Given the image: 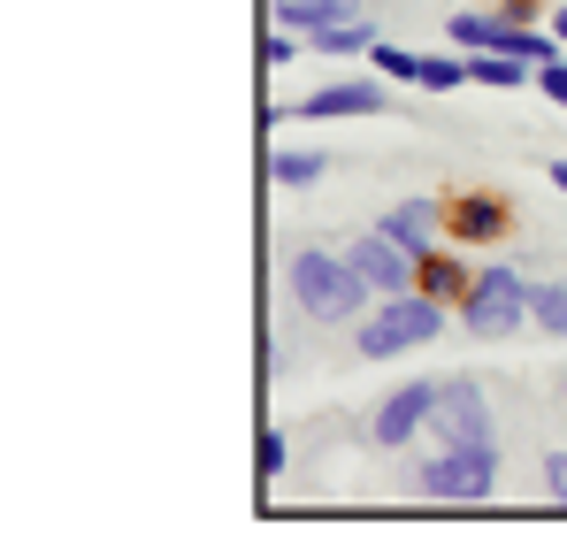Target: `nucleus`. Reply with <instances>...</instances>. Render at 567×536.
Returning <instances> with one entry per match:
<instances>
[{
  "mask_svg": "<svg viewBox=\"0 0 567 536\" xmlns=\"http://www.w3.org/2000/svg\"><path fill=\"white\" fill-rule=\"evenodd\" d=\"M445 31H453V47H468V54H514V47H522V23H514V16H483V8H461Z\"/></svg>",
  "mask_w": 567,
  "mask_h": 536,
  "instance_id": "obj_9",
  "label": "nucleus"
},
{
  "mask_svg": "<svg viewBox=\"0 0 567 536\" xmlns=\"http://www.w3.org/2000/svg\"><path fill=\"white\" fill-rule=\"evenodd\" d=\"M353 268L369 276V291H377V299H399V291H414V284H422V261H414L406 246H391L383 230L353 246Z\"/></svg>",
  "mask_w": 567,
  "mask_h": 536,
  "instance_id": "obj_6",
  "label": "nucleus"
},
{
  "mask_svg": "<svg viewBox=\"0 0 567 536\" xmlns=\"http://www.w3.org/2000/svg\"><path fill=\"white\" fill-rule=\"evenodd\" d=\"M437 330H445V307L430 291H399V299H383L377 315L361 322V360H391L406 346H430Z\"/></svg>",
  "mask_w": 567,
  "mask_h": 536,
  "instance_id": "obj_3",
  "label": "nucleus"
},
{
  "mask_svg": "<svg viewBox=\"0 0 567 536\" xmlns=\"http://www.w3.org/2000/svg\"><path fill=\"white\" fill-rule=\"evenodd\" d=\"M468 78H475V85L514 92L522 78H529V62H522V54H468Z\"/></svg>",
  "mask_w": 567,
  "mask_h": 536,
  "instance_id": "obj_12",
  "label": "nucleus"
},
{
  "mask_svg": "<svg viewBox=\"0 0 567 536\" xmlns=\"http://www.w3.org/2000/svg\"><path fill=\"white\" fill-rule=\"evenodd\" d=\"M369 62H377L383 78H399V85H422V54H406V47H369Z\"/></svg>",
  "mask_w": 567,
  "mask_h": 536,
  "instance_id": "obj_17",
  "label": "nucleus"
},
{
  "mask_svg": "<svg viewBox=\"0 0 567 536\" xmlns=\"http://www.w3.org/2000/svg\"><path fill=\"white\" fill-rule=\"evenodd\" d=\"M261 62H269V70H277V62H291V39H284V23L269 31V39H261Z\"/></svg>",
  "mask_w": 567,
  "mask_h": 536,
  "instance_id": "obj_21",
  "label": "nucleus"
},
{
  "mask_svg": "<svg viewBox=\"0 0 567 536\" xmlns=\"http://www.w3.org/2000/svg\"><path fill=\"white\" fill-rule=\"evenodd\" d=\"M261 475H269V483H277V475H284V437H277V430L261 437Z\"/></svg>",
  "mask_w": 567,
  "mask_h": 536,
  "instance_id": "obj_20",
  "label": "nucleus"
},
{
  "mask_svg": "<svg viewBox=\"0 0 567 536\" xmlns=\"http://www.w3.org/2000/svg\"><path fill=\"white\" fill-rule=\"evenodd\" d=\"M377 230L391 238V246H406V254L422 261V254H430V230H437V207H430V199H399V207L383 215Z\"/></svg>",
  "mask_w": 567,
  "mask_h": 536,
  "instance_id": "obj_10",
  "label": "nucleus"
},
{
  "mask_svg": "<svg viewBox=\"0 0 567 536\" xmlns=\"http://www.w3.org/2000/svg\"><path fill=\"white\" fill-rule=\"evenodd\" d=\"M269 177L299 192V184H322V177H330V162H322V154H307V146H284V154H277V169H269Z\"/></svg>",
  "mask_w": 567,
  "mask_h": 536,
  "instance_id": "obj_13",
  "label": "nucleus"
},
{
  "mask_svg": "<svg viewBox=\"0 0 567 536\" xmlns=\"http://www.w3.org/2000/svg\"><path fill=\"white\" fill-rule=\"evenodd\" d=\"M422 85L430 92H461L468 85V54H430V62H422Z\"/></svg>",
  "mask_w": 567,
  "mask_h": 536,
  "instance_id": "obj_18",
  "label": "nucleus"
},
{
  "mask_svg": "<svg viewBox=\"0 0 567 536\" xmlns=\"http://www.w3.org/2000/svg\"><path fill=\"white\" fill-rule=\"evenodd\" d=\"M545 483H553V498L567 506V452H553V460H545Z\"/></svg>",
  "mask_w": 567,
  "mask_h": 536,
  "instance_id": "obj_22",
  "label": "nucleus"
},
{
  "mask_svg": "<svg viewBox=\"0 0 567 536\" xmlns=\"http://www.w3.org/2000/svg\"><path fill=\"white\" fill-rule=\"evenodd\" d=\"M529 322H537V330H553V338H567V284H537Z\"/></svg>",
  "mask_w": 567,
  "mask_h": 536,
  "instance_id": "obj_16",
  "label": "nucleus"
},
{
  "mask_svg": "<svg viewBox=\"0 0 567 536\" xmlns=\"http://www.w3.org/2000/svg\"><path fill=\"white\" fill-rule=\"evenodd\" d=\"M545 177H553V184H560V192H567V162H553V169H545Z\"/></svg>",
  "mask_w": 567,
  "mask_h": 536,
  "instance_id": "obj_23",
  "label": "nucleus"
},
{
  "mask_svg": "<svg viewBox=\"0 0 567 536\" xmlns=\"http://www.w3.org/2000/svg\"><path fill=\"white\" fill-rule=\"evenodd\" d=\"M346 16H353V0H277L284 31H330V23H346Z\"/></svg>",
  "mask_w": 567,
  "mask_h": 536,
  "instance_id": "obj_11",
  "label": "nucleus"
},
{
  "mask_svg": "<svg viewBox=\"0 0 567 536\" xmlns=\"http://www.w3.org/2000/svg\"><path fill=\"white\" fill-rule=\"evenodd\" d=\"M529 299H537V284H522V268H475L468 291H461V330L468 338H514L529 322Z\"/></svg>",
  "mask_w": 567,
  "mask_h": 536,
  "instance_id": "obj_2",
  "label": "nucleus"
},
{
  "mask_svg": "<svg viewBox=\"0 0 567 536\" xmlns=\"http://www.w3.org/2000/svg\"><path fill=\"white\" fill-rule=\"evenodd\" d=\"M383 107V85H361V78H338V85L307 92L291 115H307V123H338V115H377Z\"/></svg>",
  "mask_w": 567,
  "mask_h": 536,
  "instance_id": "obj_8",
  "label": "nucleus"
},
{
  "mask_svg": "<svg viewBox=\"0 0 567 536\" xmlns=\"http://www.w3.org/2000/svg\"><path fill=\"white\" fill-rule=\"evenodd\" d=\"M553 39H560V47H567V16H560V23H553Z\"/></svg>",
  "mask_w": 567,
  "mask_h": 536,
  "instance_id": "obj_24",
  "label": "nucleus"
},
{
  "mask_svg": "<svg viewBox=\"0 0 567 536\" xmlns=\"http://www.w3.org/2000/svg\"><path fill=\"white\" fill-rule=\"evenodd\" d=\"M430 406H437V383H406V391H391L383 414L369 422V437H377V445H406V437H422V430H430Z\"/></svg>",
  "mask_w": 567,
  "mask_h": 536,
  "instance_id": "obj_7",
  "label": "nucleus"
},
{
  "mask_svg": "<svg viewBox=\"0 0 567 536\" xmlns=\"http://www.w3.org/2000/svg\"><path fill=\"white\" fill-rule=\"evenodd\" d=\"M430 430H437V445H491V406H483V383H475V375L437 383Z\"/></svg>",
  "mask_w": 567,
  "mask_h": 536,
  "instance_id": "obj_5",
  "label": "nucleus"
},
{
  "mask_svg": "<svg viewBox=\"0 0 567 536\" xmlns=\"http://www.w3.org/2000/svg\"><path fill=\"white\" fill-rule=\"evenodd\" d=\"M498 223H506L498 199H461V207H453V230H461V238H498Z\"/></svg>",
  "mask_w": 567,
  "mask_h": 536,
  "instance_id": "obj_14",
  "label": "nucleus"
},
{
  "mask_svg": "<svg viewBox=\"0 0 567 536\" xmlns=\"http://www.w3.org/2000/svg\"><path fill=\"white\" fill-rule=\"evenodd\" d=\"M537 85H545L553 107H567V62H545V78H537Z\"/></svg>",
  "mask_w": 567,
  "mask_h": 536,
  "instance_id": "obj_19",
  "label": "nucleus"
},
{
  "mask_svg": "<svg viewBox=\"0 0 567 536\" xmlns=\"http://www.w3.org/2000/svg\"><path fill=\"white\" fill-rule=\"evenodd\" d=\"M361 47H377V31H369L361 16H346V23H330V31H315V54H361Z\"/></svg>",
  "mask_w": 567,
  "mask_h": 536,
  "instance_id": "obj_15",
  "label": "nucleus"
},
{
  "mask_svg": "<svg viewBox=\"0 0 567 536\" xmlns=\"http://www.w3.org/2000/svg\"><path fill=\"white\" fill-rule=\"evenodd\" d=\"M414 483H422V498H437V506H483L491 483H498V452L491 445H445Z\"/></svg>",
  "mask_w": 567,
  "mask_h": 536,
  "instance_id": "obj_4",
  "label": "nucleus"
},
{
  "mask_svg": "<svg viewBox=\"0 0 567 536\" xmlns=\"http://www.w3.org/2000/svg\"><path fill=\"white\" fill-rule=\"evenodd\" d=\"M291 299H299V315H307V322H346V315H361L369 276L353 268V254L338 261V254L307 246V254H291Z\"/></svg>",
  "mask_w": 567,
  "mask_h": 536,
  "instance_id": "obj_1",
  "label": "nucleus"
}]
</instances>
